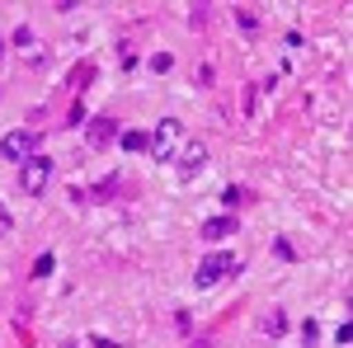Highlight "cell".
<instances>
[{
    "instance_id": "cell-1",
    "label": "cell",
    "mask_w": 353,
    "mask_h": 348,
    "mask_svg": "<svg viewBox=\"0 0 353 348\" xmlns=\"http://www.w3.org/2000/svg\"><path fill=\"white\" fill-rule=\"evenodd\" d=\"M231 273H241V259H236V254H208V259L198 264V273H193V283H198V287H212V283L231 278Z\"/></svg>"
},
{
    "instance_id": "cell-2",
    "label": "cell",
    "mask_w": 353,
    "mask_h": 348,
    "mask_svg": "<svg viewBox=\"0 0 353 348\" xmlns=\"http://www.w3.org/2000/svg\"><path fill=\"white\" fill-rule=\"evenodd\" d=\"M0 156L24 165L28 156H38V132H33V127H14V132H5V141H0Z\"/></svg>"
},
{
    "instance_id": "cell-3",
    "label": "cell",
    "mask_w": 353,
    "mask_h": 348,
    "mask_svg": "<svg viewBox=\"0 0 353 348\" xmlns=\"http://www.w3.org/2000/svg\"><path fill=\"white\" fill-rule=\"evenodd\" d=\"M48 179H52V161H48V156H28L24 170H19V188H24L28 198H38V193L48 188Z\"/></svg>"
},
{
    "instance_id": "cell-4",
    "label": "cell",
    "mask_w": 353,
    "mask_h": 348,
    "mask_svg": "<svg viewBox=\"0 0 353 348\" xmlns=\"http://www.w3.org/2000/svg\"><path fill=\"white\" fill-rule=\"evenodd\" d=\"M174 146H179V123H174V118L156 123V136H151V151H156V161L170 165V161H174Z\"/></svg>"
},
{
    "instance_id": "cell-5",
    "label": "cell",
    "mask_w": 353,
    "mask_h": 348,
    "mask_svg": "<svg viewBox=\"0 0 353 348\" xmlns=\"http://www.w3.org/2000/svg\"><path fill=\"white\" fill-rule=\"evenodd\" d=\"M203 165H208V146H203V141H184V156H179V179L203 174Z\"/></svg>"
},
{
    "instance_id": "cell-6",
    "label": "cell",
    "mask_w": 353,
    "mask_h": 348,
    "mask_svg": "<svg viewBox=\"0 0 353 348\" xmlns=\"http://www.w3.org/2000/svg\"><path fill=\"white\" fill-rule=\"evenodd\" d=\"M85 136H90V146H94V151H104V146H113V141H118V123H113V118H94Z\"/></svg>"
},
{
    "instance_id": "cell-7",
    "label": "cell",
    "mask_w": 353,
    "mask_h": 348,
    "mask_svg": "<svg viewBox=\"0 0 353 348\" xmlns=\"http://www.w3.org/2000/svg\"><path fill=\"white\" fill-rule=\"evenodd\" d=\"M226 236H236V216H212L203 226V240H226Z\"/></svg>"
},
{
    "instance_id": "cell-8",
    "label": "cell",
    "mask_w": 353,
    "mask_h": 348,
    "mask_svg": "<svg viewBox=\"0 0 353 348\" xmlns=\"http://www.w3.org/2000/svg\"><path fill=\"white\" fill-rule=\"evenodd\" d=\"M283 329H288V320H283V311H264V320H259V334H264V339H278Z\"/></svg>"
},
{
    "instance_id": "cell-9",
    "label": "cell",
    "mask_w": 353,
    "mask_h": 348,
    "mask_svg": "<svg viewBox=\"0 0 353 348\" xmlns=\"http://www.w3.org/2000/svg\"><path fill=\"white\" fill-rule=\"evenodd\" d=\"M236 24H241L245 33H254V28H259V14H254V10H245V5H241V10H236Z\"/></svg>"
},
{
    "instance_id": "cell-10",
    "label": "cell",
    "mask_w": 353,
    "mask_h": 348,
    "mask_svg": "<svg viewBox=\"0 0 353 348\" xmlns=\"http://www.w3.org/2000/svg\"><path fill=\"white\" fill-rule=\"evenodd\" d=\"M118 141H123L128 151H146V132H118Z\"/></svg>"
},
{
    "instance_id": "cell-11",
    "label": "cell",
    "mask_w": 353,
    "mask_h": 348,
    "mask_svg": "<svg viewBox=\"0 0 353 348\" xmlns=\"http://www.w3.org/2000/svg\"><path fill=\"white\" fill-rule=\"evenodd\" d=\"M48 273H52V254H43V259L33 264V278H48Z\"/></svg>"
},
{
    "instance_id": "cell-12",
    "label": "cell",
    "mask_w": 353,
    "mask_h": 348,
    "mask_svg": "<svg viewBox=\"0 0 353 348\" xmlns=\"http://www.w3.org/2000/svg\"><path fill=\"white\" fill-rule=\"evenodd\" d=\"M10 231H14V221H10V212H5V203H0V240H5Z\"/></svg>"
},
{
    "instance_id": "cell-13",
    "label": "cell",
    "mask_w": 353,
    "mask_h": 348,
    "mask_svg": "<svg viewBox=\"0 0 353 348\" xmlns=\"http://www.w3.org/2000/svg\"><path fill=\"white\" fill-rule=\"evenodd\" d=\"M0 57H5V38H0Z\"/></svg>"
},
{
    "instance_id": "cell-14",
    "label": "cell",
    "mask_w": 353,
    "mask_h": 348,
    "mask_svg": "<svg viewBox=\"0 0 353 348\" xmlns=\"http://www.w3.org/2000/svg\"><path fill=\"white\" fill-rule=\"evenodd\" d=\"M66 348H76V344H66Z\"/></svg>"
}]
</instances>
